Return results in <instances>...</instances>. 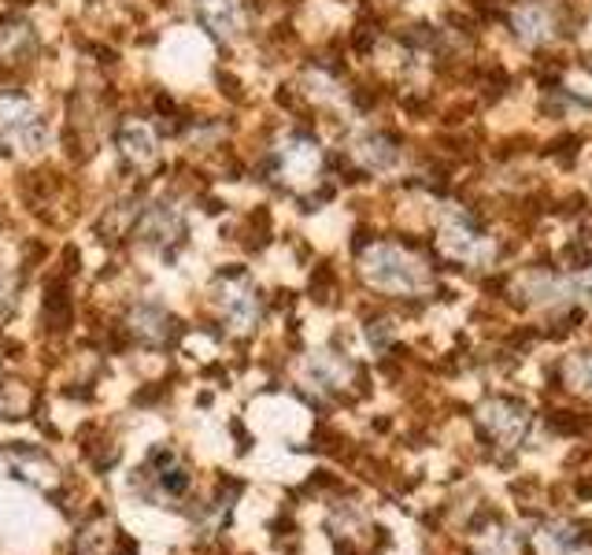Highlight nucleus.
I'll return each mask as SVG.
<instances>
[{
    "mask_svg": "<svg viewBox=\"0 0 592 555\" xmlns=\"http://www.w3.org/2000/svg\"><path fill=\"white\" fill-rule=\"evenodd\" d=\"M360 271L366 282L382 293H419V289H426V282H429L426 267L397 245L366 248L360 259Z\"/></svg>",
    "mask_w": 592,
    "mask_h": 555,
    "instance_id": "obj_1",
    "label": "nucleus"
},
{
    "mask_svg": "<svg viewBox=\"0 0 592 555\" xmlns=\"http://www.w3.org/2000/svg\"><path fill=\"white\" fill-rule=\"evenodd\" d=\"M23 149L38 152L44 145V122L38 107L23 96H0V149Z\"/></svg>",
    "mask_w": 592,
    "mask_h": 555,
    "instance_id": "obj_2",
    "label": "nucleus"
},
{
    "mask_svg": "<svg viewBox=\"0 0 592 555\" xmlns=\"http://www.w3.org/2000/svg\"><path fill=\"white\" fill-rule=\"evenodd\" d=\"M278 167H282V178L289 185H308L316 182L322 167V152L311 138H289L278 149Z\"/></svg>",
    "mask_w": 592,
    "mask_h": 555,
    "instance_id": "obj_3",
    "label": "nucleus"
},
{
    "mask_svg": "<svg viewBox=\"0 0 592 555\" xmlns=\"http://www.w3.org/2000/svg\"><path fill=\"white\" fill-rule=\"evenodd\" d=\"M441 253L463 263H486L492 256V241L481 237L466 219H452L441 227Z\"/></svg>",
    "mask_w": 592,
    "mask_h": 555,
    "instance_id": "obj_4",
    "label": "nucleus"
},
{
    "mask_svg": "<svg viewBox=\"0 0 592 555\" xmlns=\"http://www.w3.org/2000/svg\"><path fill=\"white\" fill-rule=\"evenodd\" d=\"M219 304L222 311H227V319L233 322L237 330H248L259 315V300L253 293V285L245 282V278H222L219 282Z\"/></svg>",
    "mask_w": 592,
    "mask_h": 555,
    "instance_id": "obj_5",
    "label": "nucleus"
},
{
    "mask_svg": "<svg viewBox=\"0 0 592 555\" xmlns=\"http://www.w3.org/2000/svg\"><path fill=\"white\" fill-rule=\"evenodd\" d=\"M185 230L182 215H178L170 204H149V211L141 215V230L138 234L152 241V245H170V241H178Z\"/></svg>",
    "mask_w": 592,
    "mask_h": 555,
    "instance_id": "obj_6",
    "label": "nucleus"
},
{
    "mask_svg": "<svg viewBox=\"0 0 592 555\" xmlns=\"http://www.w3.org/2000/svg\"><path fill=\"white\" fill-rule=\"evenodd\" d=\"M119 149L133 167H152L159 159V141L145 122H127L119 130Z\"/></svg>",
    "mask_w": 592,
    "mask_h": 555,
    "instance_id": "obj_7",
    "label": "nucleus"
},
{
    "mask_svg": "<svg viewBox=\"0 0 592 555\" xmlns=\"http://www.w3.org/2000/svg\"><path fill=\"white\" fill-rule=\"evenodd\" d=\"M201 15L208 23V30L219 34V38H237L241 26H245L241 0H201Z\"/></svg>",
    "mask_w": 592,
    "mask_h": 555,
    "instance_id": "obj_8",
    "label": "nucleus"
},
{
    "mask_svg": "<svg viewBox=\"0 0 592 555\" xmlns=\"http://www.w3.org/2000/svg\"><path fill=\"white\" fill-rule=\"evenodd\" d=\"M515 34L523 38L526 44H541L552 38V15L537 4H526L515 12Z\"/></svg>",
    "mask_w": 592,
    "mask_h": 555,
    "instance_id": "obj_9",
    "label": "nucleus"
},
{
    "mask_svg": "<svg viewBox=\"0 0 592 555\" xmlns=\"http://www.w3.org/2000/svg\"><path fill=\"white\" fill-rule=\"evenodd\" d=\"M486 418H489L492 434L504 437V441H515V437L526 429V411L515 404H492Z\"/></svg>",
    "mask_w": 592,
    "mask_h": 555,
    "instance_id": "obj_10",
    "label": "nucleus"
},
{
    "mask_svg": "<svg viewBox=\"0 0 592 555\" xmlns=\"http://www.w3.org/2000/svg\"><path fill=\"white\" fill-rule=\"evenodd\" d=\"M356 156H360V159H363V167H371V171H385V167L397 164V152L385 145L382 138H371V133L356 141Z\"/></svg>",
    "mask_w": 592,
    "mask_h": 555,
    "instance_id": "obj_11",
    "label": "nucleus"
},
{
    "mask_svg": "<svg viewBox=\"0 0 592 555\" xmlns=\"http://www.w3.org/2000/svg\"><path fill=\"white\" fill-rule=\"evenodd\" d=\"M133 322H141L138 330L149 337V341H159V345L167 341V315H164L159 308H141V311H138V319H133Z\"/></svg>",
    "mask_w": 592,
    "mask_h": 555,
    "instance_id": "obj_12",
    "label": "nucleus"
},
{
    "mask_svg": "<svg viewBox=\"0 0 592 555\" xmlns=\"http://www.w3.org/2000/svg\"><path fill=\"white\" fill-rule=\"evenodd\" d=\"M20 44H30V26H26V23H4V26H0V60L15 56Z\"/></svg>",
    "mask_w": 592,
    "mask_h": 555,
    "instance_id": "obj_13",
    "label": "nucleus"
},
{
    "mask_svg": "<svg viewBox=\"0 0 592 555\" xmlns=\"http://www.w3.org/2000/svg\"><path fill=\"white\" fill-rule=\"evenodd\" d=\"M567 382L574 389L581 392H592V356H574L567 363Z\"/></svg>",
    "mask_w": 592,
    "mask_h": 555,
    "instance_id": "obj_14",
    "label": "nucleus"
},
{
    "mask_svg": "<svg viewBox=\"0 0 592 555\" xmlns=\"http://www.w3.org/2000/svg\"><path fill=\"white\" fill-rule=\"evenodd\" d=\"M563 289H567L578 304H585V308H592V271L578 274V278H570V282L563 285Z\"/></svg>",
    "mask_w": 592,
    "mask_h": 555,
    "instance_id": "obj_15",
    "label": "nucleus"
},
{
    "mask_svg": "<svg viewBox=\"0 0 592 555\" xmlns=\"http://www.w3.org/2000/svg\"><path fill=\"white\" fill-rule=\"evenodd\" d=\"M8 311H12V282L0 274V315H8Z\"/></svg>",
    "mask_w": 592,
    "mask_h": 555,
    "instance_id": "obj_16",
    "label": "nucleus"
},
{
    "mask_svg": "<svg viewBox=\"0 0 592 555\" xmlns=\"http://www.w3.org/2000/svg\"><path fill=\"white\" fill-rule=\"evenodd\" d=\"M589 41H592V23H589Z\"/></svg>",
    "mask_w": 592,
    "mask_h": 555,
    "instance_id": "obj_17",
    "label": "nucleus"
}]
</instances>
